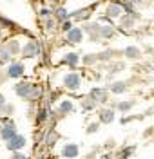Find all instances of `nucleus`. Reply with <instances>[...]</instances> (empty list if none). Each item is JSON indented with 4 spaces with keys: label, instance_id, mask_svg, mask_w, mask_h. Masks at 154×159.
Returning a JSON list of instances; mask_svg holds the SVG:
<instances>
[{
    "label": "nucleus",
    "instance_id": "nucleus-15",
    "mask_svg": "<svg viewBox=\"0 0 154 159\" xmlns=\"http://www.w3.org/2000/svg\"><path fill=\"white\" fill-rule=\"evenodd\" d=\"M127 54H129V56H134V54H138V51L134 49V47H129V49H127Z\"/></svg>",
    "mask_w": 154,
    "mask_h": 159
},
{
    "label": "nucleus",
    "instance_id": "nucleus-17",
    "mask_svg": "<svg viewBox=\"0 0 154 159\" xmlns=\"http://www.w3.org/2000/svg\"><path fill=\"white\" fill-rule=\"evenodd\" d=\"M63 29L69 31V29H71V24H69V22H65V24H63Z\"/></svg>",
    "mask_w": 154,
    "mask_h": 159
},
{
    "label": "nucleus",
    "instance_id": "nucleus-13",
    "mask_svg": "<svg viewBox=\"0 0 154 159\" xmlns=\"http://www.w3.org/2000/svg\"><path fill=\"white\" fill-rule=\"evenodd\" d=\"M109 15H111V16H118V15H120V7H118V6H111V7H109Z\"/></svg>",
    "mask_w": 154,
    "mask_h": 159
},
{
    "label": "nucleus",
    "instance_id": "nucleus-9",
    "mask_svg": "<svg viewBox=\"0 0 154 159\" xmlns=\"http://www.w3.org/2000/svg\"><path fill=\"white\" fill-rule=\"evenodd\" d=\"M113 118H114V114H113V110H103L102 112V121H113Z\"/></svg>",
    "mask_w": 154,
    "mask_h": 159
},
{
    "label": "nucleus",
    "instance_id": "nucleus-4",
    "mask_svg": "<svg viewBox=\"0 0 154 159\" xmlns=\"http://www.w3.org/2000/svg\"><path fill=\"white\" fill-rule=\"evenodd\" d=\"M22 72H24V67H22L20 63H13L9 67V70H7V74H9L11 78H18Z\"/></svg>",
    "mask_w": 154,
    "mask_h": 159
},
{
    "label": "nucleus",
    "instance_id": "nucleus-6",
    "mask_svg": "<svg viewBox=\"0 0 154 159\" xmlns=\"http://www.w3.org/2000/svg\"><path fill=\"white\" fill-rule=\"evenodd\" d=\"M31 87L29 83H20V85H16V92H18V96H29L31 92Z\"/></svg>",
    "mask_w": 154,
    "mask_h": 159
},
{
    "label": "nucleus",
    "instance_id": "nucleus-7",
    "mask_svg": "<svg viewBox=\"0 0 154 159\" xmlns=\"http://www.w3.org/2000/svg\"><path fill=\"white\" fill-rule=\"evenodd\" d=\"M76 154H78V148H76L74 145H67V147L63 148V156H65V157H76Z\"/></svg>",
    "mask_w": 154,
    "mask_h": 159
},
{
    "label": "nucleus",
    "instance_id": "nucleus-5",
    "mask_svg": "<svg viewBox=\"0 0 154 159\" xmlns=\"http://www.w3.org/2000/svg\"><path fill=\"white\" fill-rule=\"evenodd\" d=\"M16 132H15V125L13 123H9V125H6L4 129H2V138L4 139H9V138H13Z\"/></svg>",
    "mask_w": 154,
    "mask_h": 159
},
{
    "label": "nucleus",
    "instance_id": "nucleus-1",
    "mask_svg": "<svg viewBox=\"0 0 154 159\" xmlns=\"http://www.w3.org/2000/svg\"><path fill=\"white\" fill-rule=\"evenodd\" d=\"M7 148H11V150H18V148H22L24 145H26V139L22 138V136H18V134H15L13 138H9L7 139Z\"/></svg>",
    "mask_w": 154,
    "mask_h": 159
},
{
    "label": "nucleus",
    "instance_id": "nucleus-8",
    "mask_svg": "<svg viewBox=\"0 0 154 159\" xmlns=\"http://www.w3.org/2000/svg\"><path fill=\"white\" fill-rule=\"evenodd\" d=\"M36 52H38V47H36L35 43H29V45L24 49V54H26V56H33V54H36Z\"/></svg>",
    "mask_w": 154,
    "mask_h": 159
},
{
    "label": "nucleus",
    "instance_id": "nucleus-2",
    "mask_svg": "<svg viewBox=\"0 0 154 159\" xmlns=\"http://www.w3.org/2000/svg\"><path fill=\"white\" fill-rule=\"evenodd\" d=\"M67 40L72 42V43L80 42V40H82V29H69V33H67Z\"/></svg>",
    "mask_w": 154,
    "mask_h": 159
},
{
    "label": "nucleus",
    "instance_id": "nucleus-3",
    "mask_svg": "<svg viewBox=\"0 0 154 159\" xmlns=\"http://www.w3.org/2000/svg\"><path fill=\"white\" fill-rule=\"evenodd\" d=\"M65 85H67L69 89H78V85H80V78H78L76 74H69V76L65 78Z\"/></svg>",
    "mask_w": 154,
    "mask_h": 159
},
{
    "label": "nucleus",
    "instance_id": "nucleus-11",
    "mask_svg": "<svg viewBox=\"0 0 154 159\" xmlns=\"http://www.w3.org/2000/svg\"><path fill=\"white\" fill-rule=\"evenodd\" d=\"M65 63H72V65L78 63V56H76V54H67V56H65Z\"/></svg>",
    "mask_w": 154,
    "mask_h": 159
},
{
    "label": "nucleus",
    "instance_id": "nucleus-12",
    "mask_svg": "<svg viewBox=\"0 0 154 159\" xmlns=\"http://www.w3.org/2000/svg\"><path fill=\"white\" fill-rule=\"evenodd\" d=\"M111 90H113V92H123V90H125V85H123V83H114L113 87H111Z\"/></svg>",
    "mask_w": 154,
    "mask_h": 159
},
{
    "label": "nucleus",
    "instance_id": "nucleus-18",
    "mask_svg": "<svg viewBox=\"0 0 154 159\" xmlns=\"http://www.w3.org/2000/svg\"><path fill=\"white\" fill-rule=\"evenodd\" d=\"M13 159H26V157H24V156H20V154H16V156H15Z\"/></svg>",
    "mask_w": 154,
    "mask_h": 159
},
{
    "label": "nucleus",
    "instance_id": "nucleus-10",
    "mask_svg": "<svg viewBox=\"0 0 154 159\" xmlns=\"http://www.w3.org/2000/svg\"><path fill=\"white\" fill-rule=\"evenodd\" d=\"M92 98L98 101H105V92L103 90H92Z\"/></svg>",
    "mask_w": 154,
    "mask_h": 159
},
{
    "label": "nucleus",
    "instance_id": "nucleus-14",
    "mask_svg": "<svg viewBox=\"0 0 154 159\" xmlns=\"http://www.w3.org/2000/svg\"><path fill=\"white\" fill-rule=\"evenodd\" d=\"M71 109H72L71 101H63V103H62V110H63V112H65V110H71Z\"/></svg>",
    "mask_w": 154,
    "mask_h": 159
},
{
    "label": "nucleus",
    "instance_id": "nucleus-16",
    "mask_svg": "<svg viewBox=\"0 0 154 159\" xmlns=\"http://www.w3.org/2000/svg\"><path fill=\"white\" fill-rule=\"evenodd\" d=\"M58 18H65V11H63V9L58 11Z\"/></svg>",
    "mask_w": 154,
    "mask_h": 159
},
{
    "label": "nucleus",
    "instance_id": "nucleus-19",
    "mask_svg": "<svg viewBox=\"0 0 154 159\" xmlns=\"http://www.w3.org/2000/svg\"><path fill=\"white\" fill-rule=\"evenodd\" d=\"M2 105H4V98H2V96H0V107H2Z\"/></svg>",
    "mask_w": 154,
    "mask_h": 159
}]
</instances>
